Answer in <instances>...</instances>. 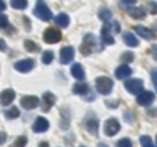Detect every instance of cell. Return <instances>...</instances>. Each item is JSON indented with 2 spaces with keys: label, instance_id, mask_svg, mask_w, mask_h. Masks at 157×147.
Masks as SVG:
<instances>
[{
  "label": "cell",
  "instance_id": "cell-18",
  "mask_svg": "<svg viewBox=\"0 0 157 147\" xmlns=\"http://www.w3.org/2000/svg\"><path fill=\"white\" fill-rule=\"evenodd\" d=\"M71 75H73V78H76V79L85 78V71H83V66L79 64V63H75V64L71 66Z\"/></svg>",
  "mask_w": 157,
  "mask_h": 147
},
{
  "label": "cell",
  "instance_id": "cell-31",
  "mask_svg": "<svg viewBox=\"0 0 157 147\" xmlns=\"http://www.w3.org/2000/svg\"><path fill=\"white\" fill-rule=\"evenodd\" d=\"M117 147H132V140L130 139H120L117 142Z\"/></svg>",
  "mask_w": 157,
  "mask_h": 147
},
{
  "label": "cell",
  "instance_id": "cell-33",
  "mask_svg": "<svg viewBox=\"0 0 157 147\" xmlns=\"http://www.w3.org/2000/svg\"><path fill=\"white\" fill-rule=\"evenodd\" d=\"M9 25V19L4 14H0V27H7Z\"/></svg>",
  "mask_w": 157,
  "mask_h": 147
},
{
  "label": "cell",
  "instance_id": "cell-1",
  "mask_svg": "<svg viewBox=\"0 0 157 147\" xmlns=\"http://www.w3.org/2000/svg\"><path fill=\"white\" fill-rule=\"evenodd\" d=\"M98 49V41L93 34H86L85 39H83V44H81V54L83 56H90L93 51Z\"/></svg>",
  "mask_w": 157,
  "mask_h": 147
},
{
  "label": "cell",
  "instance_id": "cell-20",
  "mask_svg": "<svg viewBox=\"0 0 157 147\" xmlns=\"http://www.w3.org/2000/svg\"><path fill=\"white\" fill-rule=\"evenodd\" d=\"M123 41H125V44L130 46V48H135V46H139V39H137L135 36L132 34V32H125V34H123Z\"/></svg>",
  "mask_w": 157,
  "mask_h": 147
},
{
  "label": "cell",
  "instance_id": "cell-16",
  "mask_svg": "<svg viewBox=\"0 0 157 147\" xmlns=\"http://www.w3.org/2000/svg\"><path fill=\"white\" fill-rule=\"evenodd\" d=\"M130 75H132V69H130L127 64L118 66V68H117V71H115V76H117L118 79H125L127 76H130Z\"/></svg>",
  "mask_w": 157,
  "mask_h": 147
},
{
  "label": "cell",
  "instance_id": "cell-11",
  "mask_svg": "<svg viewBox=\"0 0 157 147\" xmlns=\"http://www.w3.org/2000/svg\"><path fill=\"white\" fill-rule=\"evenodd\" d=\"M48 129H49V122L44 118V117H37V118H36V122H34V125H32V130H34V132H37V133L46 132Z\"/></svg>",
  "mask_w": 157,
  "mask_h": 147
},
{
  "label": "cell",
  "instance_id": "cell-28",
  "mask_svg": "<svg viewBox=\"0 0 157 147\" xmlns=\"http://www.w3.org/2000/svg\"><path fill=\"white\" fill-rule=\"evenodd\" d=\"M25 144H27V137L21 135V137L15 139V142H14V145H12V147H25Z\"/></svg>",
  "mask_w": 157,
  "mask_h": 147
},
{
  "label": "cell",
  "instance_id": "cell-34",
  "mask_svg": "<svg viewBox=\"0 0 157 147\" xmlns=\"http://www.w3.org/2000/svg\"><path fill=\"white\" fill-rule=\"evenodd\" d=\"M152 83H154V86H155V90H157V68L152 71Z\"/></svg>",
  "mask_w": 157,
  "mask_h": 147
},
{
  "label": "cell",
  "instance_id": "cell-4",
  "mask_svg": "<svg viewBox=\"0 0 157 147\" xmlns=\"http://www.w3.org/2000/svg\"><path fill=\"white\" fill-rule=\"evenodd\" d=\"M42 39H44L48 44H56V42L61 41V31H58V29H54V27H49L44 31Z\"/></svg>",
  "mask_w": 157,
  "mask_h": 147
},
{
  "label": "cell",
  "instance_id": "cell-39",
  "mask_svg": "<svg viewBox=\"0 0 157 147\" xmlns=\"http://www.w3.org/2000/svg\"><path fill=\"white\" fill-rule=\"evenodd\" d=\"M150 10H152V14H157V4H152V5H150Z\"/></svg>",
  "mask_w": 157,
  "mask_h": 147
},
{
  "label": "cell",
  "instance_id": "cell-19",
  "mask_svg": "<svg viewBox=\"0 0 157 147\" xmlns=\"http://www.w3.org/2000/svg\"><path fill=\"white\" fill-rule=\"evenodd\" d=\"M127 12H128V15L133 19H144L145 17V10H144L142 7H130V9H127Z\"/></svg>",
  "mask_w": 157,
  "mask_h": 147
},
{
  "label": "cell",
  "instance_id": "cell-13",
  "mask_svg": "<svg viewBox=\"0 0 157 147\" xmlns=\"http://www.w3.org/2000/svg\"><path fill=\"white\" fill-rule=\"evenodd\" d=\"M42 110H44V112H49V110L52 108V105H54L56 103V96L52 95L51 91H46L44 93V96H42Z\"/></svg>",
  "mask_w": 157,
  "mask_h": 147
},
{
  "label": "cell",
  "instance_id": "cell-40",
  "mask_svg": "<svg viewBox=\"0 0 157 147\" xmlns=\"http://www.w3.org/2000/svg\"><path fill=\"white\" fill-rule=\"evenodd\" d=\"M2 10H5V2H4V0H0V12H2Z\"/></svg>",
  "mask_w": 157,
  "mask_h": 147
},
{
  "label": "cell",
  "instance_id": "cell-37",
  "mask_svg": "<svg viewBox=\"0 0 157 147\" xmlns=\"http://www.w3.org/2000/svg\"><path fill=\"white\" fill-rule=\"evenodd\" d=\"M0 51H7V44L4 39H0Z\"/></svg>",
  "mask_w": 157,
  "mask_h": 147
},
{
  "label": "cell",
  "instance_id": "cell-21",
  "mask_svg": "<svg viewBox=\"0 0 157 147\" xmlns=\"http://www.w3.org/2000/svg\"><path fill=\"white\" fill-rule=\"evenodd\" d=\"M54 21H56V24H58L59 27H68V25H69V17H68V14H58Z\"/></svg>",
  "mask_w": 157,
  "mask_h": 147
},
{
  "label": "cell",
  "instance_id": "cell-3",
  "mask_svg": "<svg viewBox=\"0 0 157 147\" xmlns=\"http://www.w3.org/2000/svg\"><path fill=\"white\" fill-rule=\"evenodd\" d=\"M34 15H36L37 19H41V21H51V19H52V12L49 10L48 5H46L42 0H39L37 4H36Z\"/></svg>",
  "mask_w": 157,
  "mask_h": 147
},
{
  "label": "cell",
  "instance_id": "cell-9",
  "mask_svg": "<svg viewBox=\"0 0 157 147\" xmlns=\"http://www.w3.org/2000/svg\"><path fill=\"white\" fill-rule=\"evenodd\" d=\"M14 68L21 73H29L34 68V61H32V59H21V61H17L14 64Z\"/></svg>",
  "mask_w": 157,
  "mask_h": 147
},
{
  "label": "cell",
  "instance_id": "cell-44",
  "mask_svg": "<svg viewBox=\"0 0 157 147\" xmlns=\"http://www.w3.org/2000/svg\"><path fill=\"white\" fill-rule=\"evenodd\" d=\"M81 147H85V145H81Z\"/></svg>",
  "mask_w": 157,
  "mask_h": 147
},
{
  "label": "cell",
  "instance_id": "cell-32",
  "mask_svg": "<svg viewBox=\"0 0 157 147\" xmlns=\"http://www.w3.org/2000/svg\"><path fill=\"white\" fill-rule=\"evenodd\" d=\"M120 59H122V63H125V64H127V63H130L133 59V52H123Z\"/></svg>",
  "mask_w": 157,
  "mask_h": 147
},
{
  "label": "cell",
  "instance_id": "cell-27",
  "mask_svg": "<svg viewBox=\"0 0 157 147\" xmlns=\"http://www.w3.org/2000/svg\"><path fill=\"white\" fill-rule=\"evenodd\" d=\"M100 19L105 21V22H108L110 19H112V12H110L108 9H101V10H100Z\"/></svg>",
  "mask_w": 157,
  "mask_h": 147
},
{
  "label": "cell",
  "instance_id": "cell-7",
  "mask_svg": "<svg viewBox=\"0 0 157 147\" xmlns=\"http://www.w3.org/2000/svg\"><path fill=\"white\" fill-rule=\"evenodd\" d=\"M21 105L24 106L25 110H32V108H37L39 106V98L34 95H27V96H22L21 98Z\"/></svg>",
  "mask_w": 157,
  "mask_h": 147
},
{
  "label": "cell",
  "instance_id": "cell-36",
  "mask_svg": "<svg viewBox=\"0 0 157 147\" xmlns=\"http://www.w3.org/2000/svg\"><path fill=\"white\" fill-rule=\"evenodd\" d=\"M150 52H152L154 59H155V61H157V44H155V46H152V48H150Z\"/></svg>",
  "mask_w": 157,
  "mask_h": 147
},
{
  "label": "cell",
  "instance_id": "cell-12",
  "mask_svg": "<svg viewBox=\"0 0 157 147\" xmlns=\"http://www.w3.org/2000/svg\"><path fill=\"white\" fill-rule=\"evenodd\" d=\"M73 58H75V49H73L71 46H66V48L61 49V63H63V64L71 63Z\"/></svg>",
  "mask_w": 157,
  "mask_h": 147
},
{
  "label": "cell",
  "instance_id": "cell-35",
  "mask_svg": "<svg viewBox=\"0 0 157 147\" xmlns=\"http://www.w3.org/2000/svg\"><path fill=\"white\" fill-rule=\"evenodd\" d=\"M5 140H7V133L0 132V145H2V144H5Z\"/></svg>",
  "mask_w": 157,
  "mask_h": 147
},
{
  "label": "cell",
  "instance_id": "cell-17",
  "mask_svg": "<svg viewBox=\"0 0 157 147\" xmlns=\"http://www.w3.org/2000/svg\"><path fill=\"white\" fill-rule=\"evenodd\" d=\"M133 31H135L137 34L140 36V37L147 39V41H149V39H152V37H154V32L150 31V29H147V27H142V25H137V27L133 29Z\"/></svg>",
  "mask_w": 157,
  "mask_h": 147
},
{
  "label": "cell",
  "instance_id": "cell-24",
  "mask_svg": "<svg viewBox=\"0 0 157 147\" xmlns=\"http://www.w3.org/2000/svg\"><path fill=\"white\" fill-rule=\"evenodd\" d=\"M24 46H25V49H27L29 52H37V51H39V46L36 44L34 41H29V39L24 42Z\"/></svg>",
  "mask_w": 157,
  "mask_h": 147
},
{
  "label": "cell",
  "instance_id": "cell-22",
  "mask_svg": "<svg viewBox=\"0 0 157 147\" xmlns=\"http://www.w3.org/2000/svg\"><path fill=\"white\" fill-rule=\"evenodd\" d=\"M88 85L86 83H76L75 86H73V93L75 95H85V93H88Z\"/></svg>",
  "mask_w": 157,
  "mask_h": 147
},
{
  "label": "cell",
  "instance_id": "cell-15",
  "mask_svg": "<svg viewBox=\"0 0 157 147\" xmlns=\"http://www.w3.org/2000/svg\"><path fill=\"white\" fill-rule=\"evenodd\" d=\"M101 41H103V44H113V42H115L113 36L110 34V25L108 24H105L101 29Z\"/></svg>",
  "mask_w": 157,
  "mask_h": 147
},
{
  "label": "cell",
  "instance_id": "cell-6",
  "mask_svg": "<svg viewBox=\"0 0 157 147\" xmlns=\"http://www.w3.org/2000/svg\"><path fill=\"white\" fill-rule=\"evenodd\" d=\"M118 130H120V122H118L117 118H108V120L105 122V133H106L108 137L118 133Z\"/></svg>",
  "mask_w": 157,
  "mask_h": 147
},
{
  "label": "cell",
  "instance_id": "cell-14",
  "mask_svg": "<svg viewBox=\"0 0 157 147\" xmlns=\"http://www.w3.org/2000/svg\"><path fill=\"white\" fill-rule=\"evenodd\" d=\"M85 127L91 135H96V132H98V120H96L95 117H88V118L85 120Z\"/></svg>",
  "mask_w": 157,
  "mask_h": 147
},
{
  "label": "cell",
  "instance_id": "cell-29",
  "mask_svg": "<svg viewBox=\"0 0 157 147\" xmlns=\"http://www.w3.org/2000/svg\"><path fill=\"white\" fill-rule=\"evenodd\" d=\"M52 58H54V54H52L51 51L42 52V63H44V64H49V63H52Z\"/></svg>",
  "mask_w": 157,
  "mask_h": 147
},
{
  "label": "cell",
  "instance_id": "cell-5",
  "mask_svg": "<svg viewBox=\"0 0 157 147\" xmlns=\"http://www.w3.org/2000/svg\"><path fill=\"white\" fill-rule=\"evenodd\" d=\"M144 88V81L142 79H127L125 81V90L128 93H132V95H137V93H140Z\"/></svg>",
  "mask_w": 157,
  "mask_h": 147
},
{
  "label": "cell",
  "instance_id": "cell-38",
  "mask_svg": "<svg viewBox=\"0 0 157 147\" xmlns=\"http://www.w3.org/2000/svg\"><path fill=\"white\" fill-rule=\"evenodd\" d=\"M106 106H110V108H117L118 103H117V102H106Z\"/></svg>",
  "mask_w": 157,
  "mask_h": 147
},
{
  "label": "cell",
  "instance_id": "cell-30",
  "mask_svg": "<svg viewBox=\"0 0 157 147\" xmlns=\"http://www.w3.org/2000/svg\"><path fill=\"white\" fill-rule=\"evenodd\" d=\"M135 4H137V0H120V5H122L123 9H130Z\"/></svg>",
  "mask_w": 157,
  "mask_h": 147
},
{
  "label": "cell",
  "instance_id": "cell-10",
  "mask_svg": "<svg viewBox=\"0 0 157 147\" xmlns=\"http://www.w3.org/2000/svg\"><path fill=\"white\" fill-rule=\"evenodd\" d=\"M14 98H15L14 90H4V91L0 93V105H4V106L10 105V103L14 102Z\"/></svg>",
  "mask_w": 157,
  "mask_h": 147
},
{
  "label": "cell",
  "instance_id": "cell-23",
  "mask_svg": "<svg viewBox=\"0 0 157 147\" xmlns=\"http://www.w3.org/2000/svg\"><path fill=\"white\" fill-rule=\"evenodd\" d=\"M10 4H12V7L17 9V10L27 9V0H10Z\"/></svg>",
  "mask_w": 157,
  "mask_h": 147
},
{
  "label": "cell",
  "instance_id": "cell-8",
  "mask_svg": "<svg viewBox=\"0 0 157 147\" xmlns=\"http://www.w3.org/2000/svg\"><path fill=\"white\" fill-rule=\"evenodd\" d=\"M154 100V93L152 91H140L137 93V103L140 106H149Z\"/></svg>",
  "mask_w": 157,
  "mask_h": 147
},
{
  "label": "cell",
  "instance_id": "cell-26",
  "mask_svg": "<svg viewBox=\"0 0 157 147\" xmlns=\"http://www.w3.org/2000/svg\"><path fill=\"white\" fill-rule=\"evenodd\" d=\"M21 115V113H19V108H10V110H7V112H5V117H7L9 120H14V118H17V117Z\"/></svg>",
  "mask_w": 157,
  "mask_h": 147
},
{
  "label": "cell",
  "instance_id": "cell-43",
  "mask_svg": "<svg viewBox=\"0 0 157 147\" xmlns=\"http://www.w3.org/2000/svg\"><path fill=\"white\" fill-rule=\"evenodd\" d=\"M155 142H157V135H155Z\"/></svg>",
  "mask_w": 157,
  "mask_h": 147
},
{
  "label": "cell",
  "instance_id": "cell-41",
  "mask_svg": "<svg viewBox=\"0 0 157 147\" xmlns=\"http://www.w3.org/2000/svg\"><path fill=\"white\" fill-rule=\"evenodd\" d=\"M39 147H49V144L46 140H42V142H39Z\"/></svg>",
  "mask_w": 157,
  "mask_h": 147
},
{
  "label": "cell",
  "instance_id": "cell-2",
  "mask_svg": "<svg viewBox=\"0 0 157 147\" xmlns=\"http://www.w3.org/2000/svg\"><path fill=\"white\" fill-rule=\"evenodd\" d=\"M95 85H96V91L100 95H110L113 90V81L108 76H100V78H96Z\"/></svg>",
  "mask_w": 157,
  "mask_h": 147
},
{
  "label": "cell",
  "instance_id": "cell-25",
  "mask_svg": "<svg viewBox=\"0 0 157 147\" xmlns=\"http://www.w3.org/2000/svg\"><path fill=\"white\" fill-rule=\"evenodd\" d=\"M140 145H142V147H155V145H154V142H152V139H150L149 135H142V137H140Z\"/></svg>",
  "mask_w": 157,
  "mask_h": 147
},
{
  "label": "cell",
  "instance_id": "cell-42",
  "mask_svg": "<svg viewBox=\"0 0 157 147\" xmlns=\"http://www.w3.org/2000/svg\"><path fill=\"white\" fill-rule=\"evenodd\" d=\"M98 147H108V145H106V144H103V142H100V144H98Z\"/></svg>",
  "mask_w": 157,
  "mask_h": 147
}]
</instances>
